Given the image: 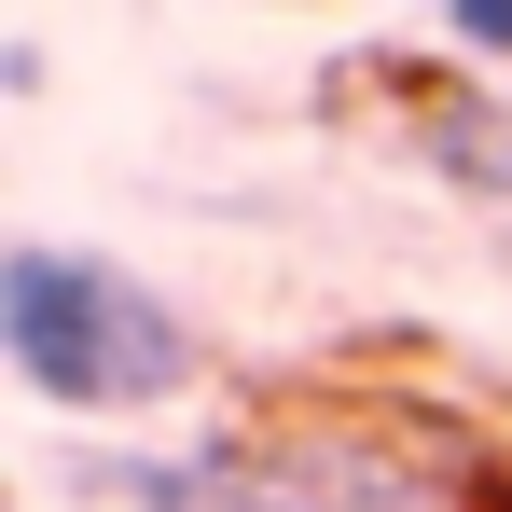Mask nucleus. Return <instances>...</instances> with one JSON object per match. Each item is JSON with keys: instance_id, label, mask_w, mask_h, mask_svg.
<instances>
[{"instance_id": "nucleus-1", "label": "nucleus", "mask_w": 512, "mask_h": 512, "mask_svg": "<svg viewBox=\"0 0 512 512\" xmlns=\"http://www.w3.org/2000/svg\"><path fill=\"white\" fill-rule=\"evenodd\" d=\"M0 346L56 416H153L208 374V346L153 277H125L111 250L70 236H14L0 250Z\"/></svg>"}, {"instance_id": "nucleus-2", "label": "nucleus", "mask_w": 512, "mask_h": 512, "mask_svg": "<svg viewBox=\"0 0 512 512\" xmlns=\"http://www.w3.org/2000/svg\"><path fill=\"white\" fill-rule=\"evenodd\" d=\"M139 512H471L457 457L388 416H263L139 471Z\"/></svg>"}, {"instance_id": "nucleus-3", "label": "nucleus", "mask_w": 512, "mask_h": 512, "mask_svg": "<svg viewBox=\"0 0 512 512\" xmlns=\"http://www.w3.org/2000/svg\"><path fill=\"white\" fill-rule=\"evenodd\" d=\"M429 153L471 180V194H512V111L499 97H443V111H429Z\"/></svg>"}, {"instance_id": "nucleus-4", "label": "nucleus", "mask_w": 512, "mask_h": 512, "mask_svg": "<svg viewBox=\"0 0 512 512\" xmlns=\"http://www.w3.org/2000/svg\"><path fill=\"white\" fill-rule=\"evenodd\" d=\"M443 42L457 56H512V0H443Z\"/></svg>"}]
</instances>
